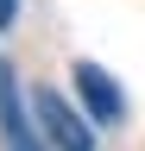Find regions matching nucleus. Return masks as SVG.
<instances>
[{"label":"nucleus","mask_w":145,"mask_h":151,"mask_svg":"<svg viewBox=\"0 0 145 151\" xmlns=\"http://www.w3.org/2000/svg\"><path fill=\"white\" fill-rule=\"evenodd\" d=\"M0 145L6 151H50L38 120H32V101L19 94V76H13V63L0 57Z\"/></svg>","instance_id":"obj_2"},{"label":"nucleus","mask_w":145,"mask_h":151,"mask_svg":"<svg viewBox=\"0 0 145 151\" xmlns=\"http://www.w3.org/2000/svg\"><path fill=\"white\" fill-rule=\"evenodd\" d=\"M32 120H38V132H44L50 151H95V120H88V113H76L50 82L32 88Z\"/></svg>","instance_id":"obj_1"},{"label":"nucleus","mask_w":145,"mask_h":151,"mask_svg":"<svg viewBox=\"0 0 145 151\" xmlns=\"http://www.w3.org/2000/svg\"><path fill=\"white\" fill-rule=\"evenodd\" d=\"M69 82H76L82 113H88L95 126H120V120H126V94H120V82H114L101 63H88V57H82V63L69 69Z\"/></svg>","instance_id":"obj_3"}]
</instances>
